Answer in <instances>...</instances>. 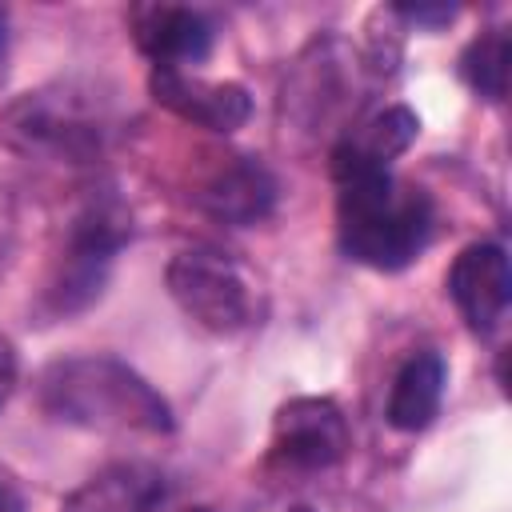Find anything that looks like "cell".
<instances>
[{
    "instance_id": "52a82bcc",
    "label": "cell",
    "mask_w": 512,
    "mask_h": 512,
    "mask_svg": "<svg viewBox=\"0 0 512 512\" xmlns=\"http://www.w3.org/2000/svg\"><path fill=\"white\" fill-rule=\"evenodd\" d=\"M448 296L460 312V320L476 332L488 336L500 328L508 300H512V268H508V252L500 244H468L452 268H448Z\"/></svg>"
},
{
    "instance_id": "6da1fadb",
    "label": "cell",
    "mask_w": 512,
    "mask_h": 512,
    "mask_svg": "<svg viewBox=\"0 0 512 512\" xmlns=\"http://www.w3.org/2000/svg\"><path fill=\"white\" fill-rule=\"evenodd\" d=\"M40 408L88 432H172L168 400L124 360L116 356H68L40 372L36 384Z\"/></svg>"
},
{
    "instance_id": "9c48e42d",
    "label": "cell",
    "mask_w": 512,
    "mask_h": 512,
    "mask_svg": "<svg viewBox=\"0 0 512 512\" xmlns=\"http://www.w3.org/2000/svg\"><path fill=\"white\" fill-rule=\"evenodd\" d=\"M136 44L152 60V68H184L208 56L212 48V24L196 8L180 4H144L132 12Z\"/></svg>"
},
{
    "instance_id": "ba28073f",
    "label": "cell",
    "mask_w": 512,
    "mask_h": 512,
    "mask_svg": "<svg viewBox=\"0 0 512 512\" xmlns=\"http://www.w3.org/2000/svg\"><path fill=\"white\" fill-rule=\"evenodd\" d=\"M148 92L160 108L176 112L188 124H200L208 132H236L252 116V96L248 88L232 80H204L184 68H152Z\"/></svg>"
},
{
    "instance_id": "7c38bea8",
    "label": "cell",
    "mask_w": 512,
    "mask_h": 512,
    "mask_svg": "<svg viewBox=\"0 0 512 512\" xmlns=\"http://www.w3.org/2000/svg\"><path fill=\"white\" fill-rule=\"evenodd\" d=\"M444 380H448V368H444L440 352H412L400 364V372L392 376L384 420L396 432H424L440 412Z\"/></svg>"
},
{
    "instance_id": "ac0fdd59",
    "label": "cell",
    "mask_w": 512,
    "mask_h": 512,
    "mask_svg": "<svg viewBox=\"0 0 512 512\" xmlns=\"http://www.w3.org/2000/svg\"><path fill=\"white\" fill-rule=\"evenodd\" d=\"M292 512H316V508H308V504H300V508H292Z\"/></svg>"
},
{
    "instance_id": "277c9868",
    "label": "cell",
    "mask_w": 512,
    "mask_h": 512,
    "mask_svg": "<svg viewBox=\"0 0 512 512\" xmlns=\"http://www.w3.org/2000/svg\"><path fill=\"white\" fill-rule=\"evenodd\" d=\"M128 228H132L128 212L112 196H100V200L92 196L72 216L60 264H56V272L48 280V292H44V304H48L52 316H72L104 292L112 260H116L120 244L128 240Z\"/></svg>"
},
{
    "instance_id": "8fae6325",
    "label": "cell",
    "mask_w": 512,
    "mask_h": 512,
    "mask_svg": "<svg viewBox=\"0 0 512 512\" xmlns=\"http://www.w3.org/2000/svg\"><path fill=\"white\" fill-rule=\"evenodd\" d=\"M420 120L412 108L404 104H388L380 112H372L364 124H356L336 148H332V176H348V172H388V164L408 152V144L416 140Z\"/></svg>"
},
{
    "instance_id": "e0dca14e",
    "label": "cell",
    "mask_w": 512,
    "mask_h": 512,
    "mask_svg": "<svg viewBox=\"0 0 512 512\" xmlns=\"http://www.w3.org/2000/svg\"><path fill=\"white\" fill-rule=\"evenodd\" d=\"M0 512H24V504H20V496L8 480H0Z\"/></svg>"
},
{
    "instance_id": "5bb4252c",
    "label": "cell",
    "mask_w": 512,
    "mask_h": 512,
    "mask_svg": "<svg viewBox=\"0 0 512 512\" xmlns=\"http://www.w3.org/2000/svg\"><path fill=\"white\" fill-rule=\"evenodd\" d=\"M508 60H512V44H508V32L492 28L484 36H476L464 56H460V76L468 80V88L484 100H504L508 92Z\"/></svg>"
},
{
    "instance_id": "4fadbf2b",
    "label": "cell",
    "mask_w": 512,
    "mask_h": 512,
    "mask_svg": "<svg viewBox=\"0 0 512 512\" xmlns=\"http://www.w3.org/2000/svg\"><path fill=\"white\" fill-rule=\"evenodd\" d=\"M164 504V476L144 464H120L96 476L68 512H156Z\"/></svg>"
},
{
    "instance_id": "8992f818",
    "label": "cell",
    "mask_w": 512,
    "mask_h": 512,
    "mask_svg": "<svg viewBox=\"0 0 512 512\" xmlns=\"http://www.w3.org/2000/svg\"><path fill=\"white\" fill-rule=\"evenodd\" d=\"M352 448L348 420L328 396H296L272 420V460L296 472L336 468Z\"/></svg>"
},
{
    "instance_id": "d6986e66",
    "label": "cell",
    "mask_w": 512,
    "mask_h": 512,
    "mask_svg": "<svg viewBox=\"0 0 512 512\" xmlns=\"http://www.w3.org/2000/svg\"><path fill=\"white\" fill-rule=\"evenodd\" d=\"M192 512H208V508H192Z\"/></svg>"
},
{
    "instance_id": "30bf717a",
    "label": "cell",
    "mask_w": 512,
    "mask_h": 512,
    "mask_svg": "<svg viewBox=\"0 0 512 512\" xmlns=\"http://www.w3.org/2000/svg\"><path fill=\"white\" fill-rule=\"evenodd\" d=\"M200 208L224 224L248 228L260 224L276 204V180L272 172L252 156H232L224 168L212 172V180L196 192Z\"/></svg>"
},
{
    "instance_id": "2e32d148",
    "label": "cell",
    "mask_w": 512,
    "mask_h": 512,
    "mask_svg": "<svg viewBox=\"0 0 512 512\" xmlns=\"http://www.w3.org/2000/svg\"><path fill=\"white\" fill-rule=\"evenodd\" d=\"M16 376H20V360H16V348L0 336V408L8 404L12 388H16Z\"/></svg>"
},
{
    "instance_id": "5b68a950",
    "label": "cell",
    "mask_w": 512,
    "mask_h": 512,
    "mask_svg": "<svg viewBox=\"0 0 512 512\" xmlns=\"http://www.w3.org/2000/svg\"><path fill=\"white\" fill-rule=\"evenodd\" d=\"M164 284H168L172 300L180 304V312L192 324H200L204 332L232 336V332L248 328L256 316L252 284L228 256H220L212 248L176 252L164 272Z\"/></svg>"
},
{
    "instance_id": "3957f363",
    "label": "cell",
    "mask_w": 512,
    "mask_h": 512,
    "mask_svg": "<svg viewBox=\"0 0 512 512\" xmlns=\"http://www.w3.org/2000/svg\"><path fill=\"white\" fill-rule=\"evenodd\" d=\"M112 132L108 100L92 84L56 80L16 96L0 116V140L36 160L88 164L104 152Z\"/></svg>"
},
{
    "instance_id": "9a60e30c",
    "label": "cell",
    "mask_w": 512,
    "mask_h": 512,
    "mask_svg": "<svg viewBox=\"0 0 512 512\" xmlns=\"http://www.w3.org/2000/svg\"><path fill=\"white\" fill-rule=\"evenodd\" d=\"M392 16H400V20H408V24H428V28H436V24H448V20L456 16V8H452V4H436V8L416 4V8H392Z\"/></svg>"
},
{
    "instance_id": "7a4b0ae2",
    "label": "cell",
    "mask_w": 512,
    "mask_h": 512,
    "mask_svg": "<svg viewBox=\"0 0 512 512\" xmlns=\"http://www.w3.org/2000/svg\"><path fill=\"white\" fill-rule=\"evenodd\" d=\"M336 236L348 260L400 272L432 236V200L416 184H400L392 172L336 176Z\"/></svg>"
}]
</instances>
